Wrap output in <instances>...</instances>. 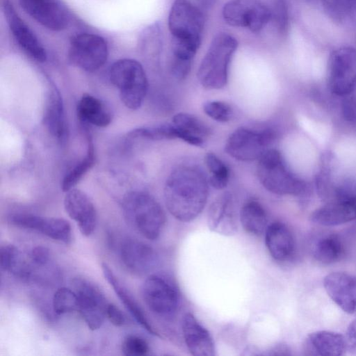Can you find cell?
<instances>
[{
	"instance_id": "cell-13",
	"label": "cell",
	"mask_w": 356,
	"mask_h": 356,
	"mask_svg": "<svg viewBox=\"0 0 356 356\" xmlns=\"http://www.w3.org/2000/svg\"><path fill=\"white\" fill-rule=\"evenodd\" d=\"M1 8L13 36L22 49L31 58L44 62L45 49L34 33L16 12L10 0H1Z\"/></svg>"
},
{
	"instance_id": "cell-2",
	"label": "cell",
	"mask_w": 356,
	"mask_h": 356,
	"mask_svg": "<svg viewBox=\"0 0 356 356\" xmlns=\"http://www.w3.org/2000/svg\"><path fill=\"white\" fill-rule=\"evenodd\" d=\"M124 216L137 232L149 240L157 239L165 224V215L160 204L151 195L142 191L127 193L122 203Z\"/></svg>"
},
{
	"instance_id": "cell-18",
	"label": "cell",
	"mask_w": 356,
	"mask_h": 356,
	"mask_svg": "<svg viewBox=\"0 0 356 356\" xmlns=\"http://www.w3.org/2000/svg\"><path fill=\"white\" fill-rule=\"evenodd\" d=\"M327 294L344 312H356V276L344 272H332L323 279Z\"/></svg>"
},
{
	"instance_id": "cell-10",
	"label": "cell",
	"mask_w": 356,
	"mask_h": 356,
	"mask_svg": "<svg viewBox=\"0 0 356 356\" xmlns=\"http://www.w3.org/2000/svg\"><path fill=\"white\" fill-rule=\"evenodd\" d=\"M108 55L107 43L102 36L88 33L72 38L68 58L75 66L87 72H93L102 67Z\"/></svg>"
},
{
	"instance_id": "cell-45",
	"label": "cell",
	"mask_w": 356,
	"mask_h": 356,
	"mask_svg": "<svg viewBox=\"0 0 356 356\" xmlns=\"http://www.w3.org/2000/svg\"><path fill=\"white\" fill-rule=\"evenodd\" d=\"M291 350L288 346L284 343H280L275 346L269 352L268 355H291Z\"/></svg>"
},
{
	"instance_id": "cell-37",
	"label": "cell",
	"mask_w": 356,
	"mask_h": 356,
	"mask_svg": "<svg viewBox=\"0 0 356 356\" xmlns=\"http://www.w3.org/2000/svg\"><path fill=\"white\" fill-rule=\"evenodd\" d=\"M203 110L211 119L220 122L229 121L233 116L232 107L228 104L220 101L206 102Z\"/></svg>"
},
{
	"instance_id": "cell-23",
	"label": "cell",
	"mask_w": 356,
	"mask_h": 356,
	"mask_svg": "<svg viewBox=\"0 0 356 356\" xmlns=\"http://www.w3.org/2000/svg\"><path fill=\"white\" fill-rule=\"evenodd\" d=\"M266 246L271 257L278 261H286L294 255L296 245L289 228L283 222H274L265 232Z\"/></svg>"
},
{
	"instance_id": "cell-39",
	"label": "cell",
	"mask_w": 356,
	"mask_h": 356,
	"mask_svg": "<svg viewBox=\"0 0 356 356\" xmlns=\"http://www.w3.org/2000/svg\"><path fill=\"white\" fill-rule=\"evenodd\" d=\"M44 217L24 213H13L9 216V222L14 226L39 232Z\"/></svg>"
},
{
	"instance_id": "cell-26",
	"label": "cell",
	"mask_w": 356,
	"mask_h": 356,
	"mask_svg": "<svg viewBox=\"0 0 356 356\" xmlns=\"http://www.w3.org/2000/svg\"><path fill=\"white\" fill-rule=\"evenodd\" d=\"M79 119L96 127H105L112 120L109 108L98 98L89 94H84L77 105Z\"/></svg>"
},
{
	"instance_id": "cell-29",
	"label": "cell",
	"mask_w": 356,
	"mask_h": 356,
	"mask_svg": "<svg viewBox=\"0 0 356 356\" xmlns=\"http://www.w3.org/2000/svg\"><path fill=\"white\" fill-rule=\"evenodd\" d=\"M0 266L2 270L24 280H29L32 273L19 250L12 244L1 246Z\"/></svg>"
},
{
	"instance_id": "cell-42",
	"label": "cell",
	"mask_w": 356,
	"mask_h": 356,
	"mask_svg": "<svg viewBox=\"0 0 356 356\" xmlns=\"http://www.w3.org/2000/svg\"><path fill=\"white\" fill-rule=\"evenodd\" d=\"M342 114L348 121L356 120V101L353 97L344 96L341 104Z\"/></svg>"
},
{
	"instance_id": "cell-16",
	"label": "cell",
	"mask_w": 356,
	"mask_h": 356,
	"mask_svg": "<svg viewBox=\"0 0 356 356\" xmlns=\"http://www.w3.org/2000/svg\"><path fill=\"white\" fill-rule=\"evenodd\" d=\"M120 254L124 266L138 275L151 272L159 262L158 255L151 246L134 238H127L122 241Z\"/></svg>"
},
{
	"instance_id": "cell-35",
	"label": "cell",
	"mask_w": 356,
	"mask_h": 356,
	"mask_svg": "<svg viewBox=\"0 0 356 356\" xmlns=\"http://www.w3.org/2000/svg\"><path fill=\"white\" fill-rule=\"evenodd\" d=\"M52 305L54 312L58 315L72 312L77 310V296L74 291L61 287L55 292Z\"/></svg>"
},
{
	"instance_id": "cell-46",
	"label": "cell",
	"mask_w": 356,
	"mask_h": 356,
	"mask_svg": "<svg viewBox=\"0 0 356 356\" xmlns=\"http://www.w3.org/2000/svg\"><path fill=\"white\" fill-rule=\"evenodd\" d=\"M199 3V8L202 10H209L215 4L216 0H197ZM203 11V10H202Z\"/></svg>"
},
{
	"instance_id": "cell-7",
	"label": "cell",
	"mask_w": 356,
	"mask_h": 356,
	"mask_svg": "<svg viewBox=\"0 0 356 356\" xmlns=\"http://www.w3.org/2000/svg\"><path fill=\"white\" fill-rule=\"evenodd\" d=\"M276 132L271 128L240 127L228 138L225 151L230 156L243 161L259 159L275 140Z\"/></svg>"
},
{
	"instance_id": "cell-5",
	"label": "cell",
	"mask_w": 356,
	"mask_h": 356,
	"mask_svg": "<svg viewBox=\"0 0 356 356\" xmlns=\"http://www.w3.org/2000/svg\"><path fill=\"white\" fill-rule=\"evenodd\" d=\"M110 79L120 90L121 101L131 110L138 108L146 95L147 79L143 66L137 60L123 58L110 69Z\"/></svg>"
},
{
	"instance_id": "cell-33",
	"label": "cell",
	"mask_w": 356,
	"mask_h": 356,
	"mask_svg": "<svg viewBox=\"0 0 356 356\" xmlns=\"http://www.w3.org/2000/svg\"><path fill=\"white\" fill-rule=\"evenodd\" d=\"M205 163L211 172L209 181L211 186L218 190L225 188L229 179V171L226 164L211 152L206 154Z\"/></svg>"
},
{
	"instance_id": "cell-22",
	"label": "cell",
	"mask_w": 356,
	"mask_h": 356,
	"mask_svg": "<svg viewBox=\"0 0 356 356\" xmlns=\"http://www.w3.org/2000/svg\"><path fill=\"white\" fill-rule=\"evenodd\" d=\"M42 120L52 136L60 142L66 140L68 128L63 102L58 90L54 86L47 90Z\"/></svg>"
},
{
	"instance_id": "cell-40",
	"label": "cell",
	"mask_w": 356,
	"mask_h": 356,
	"mask_svg": "<svg viewBox=\"0 0 356 356\" xmlns=\"http://www.w3.org/2000/svg\"><path fill=\"white\" fill-rule=\"evenodd\" d=\"M192 61L181 60L173 56L170 60V71L172 75L178 79H184L191 68Z\"/></svg>"
},
{
	"instance_id": "cell-17",
	"label": "cell",
	"mask_w": 356,
	"mask_h": 356,
	"mask_svg": "<svg viewBox=\"0 0 356 356\" xmlns=\"http://www.w3.org/2000/svg\"><path fill=\"white\" fill-rule=\"evenodd\" d=\"M24 11L46 29L60 31L66 28L68 17L55 0H19Z\"/></svg>"
},
{
	"instance_id": "cell-24",
	"label": "cell",
	"mask_w": 356,
	"mask_h": 356,
	"mask_svg": "<svg viewBox=\"0 0 356 356\" xmlns=\"http://www.w3.org/2000/svg\"><path fill=\"white\" fill-rule=\"evenodd\" d=\"M102 269L105 279L112 286L117 296L131 315L135 318L136 322L147 332L153 335L159 336L138 304L124 285L122 284L110 267L106 263H102Z\"/></svg>"
},
{
	"instance_id": "cell-1",
	"label": "cell",
	"mask_w": 356,
	"mask_h": 356,
	"mask_svg": "<svg viewBox=\"0 0 356 356\" xmlns=\"http://www.w3.org/2000/svg\"><path fill=\"white\" fill-rule=\"evenodd\" d=\"M208 195L206 177L193 165H181L173 170L163 191L168 210L181 222H190L199 216L207 204Z\"/></svg>"
},
{
	"instance_id": "cell-6",
	"label": "cell",
	"mask_w": 356,
	"mask_h": 356,
	"mask_svg": "<svg viewBox=\"0 0 356 356\" xmlns=\"http://www.w3.org/2000/svg\"><path fill=\"white\" fill-rule=\"evenodd\" d=\"M142 296L149 309L161 318L170 319L178 310L179 290L168 275H149L143 284Z\"/></svg>"
},
{
	"instance_id": "cell-44",
	"label": "cell",
	"mask_w": 356,
	"mask_h": 356,
	"mask_svg": "<svg viewBox=\"0 0 356 356\" xmlns=\"http://www.w3.org/2000/svg\"><path fill=\"white\" fill-rule=\"evenodd\" d=\"M344 339L346 351L356 354V317L349 324Z\"/></svg>"
},
{
	"instance_id": "cell-8",
	"label": "cell",
	"mask_w": 356,
	"mask_h": 356,
	"mask_svg": "<svg viewBox=\"0 0 356 356\" xmlns=\"http://www.w3.org/2000/svg\"><path fill=\"white\" fill-rule=\"evenodd\" d=\"M204 26L202 10L189 0H175L168 15L172 39L201 44Z\"/></svg>"
},
{
	"instance_id": "cell-31",
	"label": "cell",
	"mask_w": 356,
	"mask_h": 356,
	"mask_svg": "<svg viewBox=\"0 0 356 356\" xmlns=\"http://www.w3.org/2000/svg\"><path fill=\"white\" fill-rule=\"evenodd\" d=\"M321 6L334 22L346 24L356 21V0H323Z\"/></svg>"
},
{
	"instance_id": "cell-43",
	"label": "cell",
	"mask_w": 356,
	"mask_h": 356,
	"mask_svg": "<svg viewBox=\"0 0 356 356\" xmlns=\"http://www.w3.org/2000/svg\"><path fill=\"white\" fill-rule=\"evenodd\" d=\"M106 318L116 327H122L126 323V318L121 310L112 303H108L107 306Z\"/></svg>"
},
{
	"instance_id": "cell-34",
	"label": "cell",
	"mask_w": 356,
	"mask_h": 356,
	"mask_svg": "<svg viewBox=\"0 0 356 356\" xmlns=\"http://www.w3.org/2000/svg\"><path fill=\"white\" fill-rule=\"evenodd\" d=\"M132 138H143L152 140L178 138L175 127L172 124H163L155 127H140L129 133Z\"/></svg>"
},
{
	"instance_id": "cell-41",
	"label": "cell",
	"mask_w": 356,
	"mask_h": 356,
	"mask_svg": "<svg viewBox=\"0 0 356 356\" xmlns=\"http://www.w3.org/2000/svg\"><path fill=\"white\" fill-rule=\"evenodd\" d=\"M30 257L35 265L43 266L49 263L50 252L47 248L43 245H38L32 249Z\"/></svg>"
},
{
	"instance_id": "cell-15",
	"label": "cell",
	"mask_w": 356,
	"mask_h": 356,
	"mask_svg": "<svg viewBox=\"0 0 356 356\" xmlns=\"http://www.w3.org/2000/svg\"><path fill=\"white\" fill-rule=\"evenodd\" d=\"M64 207L83 236H89L93 233L97 225V212L92 202L83 191L74 188L67 191Z\"/></svg>"
},
{
	"instance_id": "cell-30",
	"label": "cell",
	"mask_w": 356,
	"mask_h": 356,
	"mask_svg": "<svg viewBox=\"0 0 356 356\" xmlns=\"http://www.w3.org/2000/svg\"><path fill=\"white\" fill-rule=\"evenodd\" d=\"M88 146L85 156L64 177L61 187L65 192L73 188L95 163V146L91 137L87 136Z\"/></svg>"
},
{
	"instance_id": "cell-20",
	"label": "cell",
	"mask_w": 356,
	"mask_h": 356,
	"mask_svg": "<svg viewBox=\"0 0 356 356\" xmlns=\"http://www.w3.org/2000/svg\"><path fill=\"white\" fill-rule=\"evenodd\" d=\"M207 222L209 229L219 234L232 236L236 233L237 218L229 193L222 194L211 204Z\"/></svg>"
},
{
	"instance_id": "cell-28",
	"label": "cell",
	"mask_w": 356,
	"mask_h": 356,
	"mask_svg": "<svg viewBox=\"0 0 356 356\" xmlns=\"http://www.w3.org/2000/svg\"><path fill=\"white\" fill-rule=\"evenodd\" d=\"M344 253L343 241L338 235L334 234L319 237L312 245L313 257L316 261L324 264L340 261Z\"/></svg>"
},
{
	"instance_id": "cell-38",
	"label": "cell",
	"mask_w": 356,
	"mask_h": 356,
	"mask_svg": "<svg viewBox=\"0 0 356 356\" xmlns=\"http://www.w3.org/2000/svg\"><path fill=\"white\" fill-rule=\"evenodd\" d=\"M122 350L127 356H145L148 354L149 347L144 339L131 334L124 339Z\"/></svg>"
},
{
	"instance_id": "cell-25",
	"label": "cell",
	"mask_w": 356,
	"mask_h": 356,
	"mask_svg": "<svg viewBox=\"0 0 356 356\" xmlns=\"http://www.w3.org/2000/svg\"><path fill=\"white\" fill-rule=\"evenodd\" d=\"M178 138L195 146L202 147L210 134L209 128L195 116L179 113L172 118Z\"/></svg>"
},
{
	"instance_id": "cell-3",
	"label": "cell",
	"mask_w": 356,
	"mask_h": 356,
	"mask_svg": "<svg viewBox=\"0 0 356 356\" xmlns=\"http://www.w3.org/2000/svg\"><path fill=\"white\" fill-rule=\"evenodd\" d=\"M238 47V41L227 33L213 38L199 67L197 76L200 84L209 90L220 89L228 79L229 66Z\"/></svg>"
},
{
	"instance_id": "cell-27",
	"label": "cell",
	"mask_w": 356,
	"mask_h": 356,
	"mask_svg": "<svg viewBox=\"0 0 356 356\" xmlns=\"http://www.w3.org/2000/svg\"><path fill=\"white\" fill-rule=\"evenodd\" d=\"M239 218L245 232L252 235L262 234L268 226L266 211L262 204L254 200H248L242 206Z\"/></svg>"
},
{
	"instance_id": "cell-9",
	"label": "cell",
	"mask_w": 356,
	"mask_h": 356,
	"mask_svg": "<svg viewBox=\"0 0 356 356\" xmlns=\"http://www.w3.org/2000/svg\"><path fill=\"white\" fill-rule=\"evenodd\" d=\"M327 83L331 92L341 97L356 88V49L342 47L332 52L327 63Z\"/></svg>"
},
{
	"instance_id": "cell-14",
	"label": "cell",
	"mask_w": 356,
	"mask_h": 356,
	"mask_svg": "<svg viewBox=\"0 0 356 356\" xmlns=\"http://www.w3.org/2000/svg\"><path fill=\"white\" fill-rule=\"evenodd\" d=\"M356 220V194L337 197L314 210L310 220L316 225L331 227Z\"/></svg>"
},
{
	"instance_id": "cell-12",
	"label": "cell",
	"mask_w": 356,
	"mask_h": 356,
	"mask_svg": "<svg viewBox=\"0 0 356 356\" xmlns=\"http://www.w3.org/2000/svg\"><path fill=\"white\" fill-rule=\"evenodd\" d=\"M225 22L234 27L261 31L271 20V10L259 0H230L222 8Z\"/></svg>"
},
{
	"instance_id": "cell-32",
	"label": "cell",
	"mask_w": 356,
	"mask_h": 356,
	"mask_svg": "<svg viewBox=\"0 0 356 356\" xmlns=\"http://www.w3.org/2000/svg\"><path fill=\"white\" fill-rule=\"evenodd\" d=\"M39 232L65 244H69L72 238L70 224L60 218H44Z\"/></svg>"
},
{
	"instance_id": "cell-36",
	"label": "cell",
	"mask_w": 356,
	"mask_h": 356,
	"mask_svg": "<svg viewBox=\"0 0 356 356\" xmlns=\"http://www.w3.org/2000/svg\"><path fill=\"white\" fill-rule=\"evenodd\" d=\"M271 10V20L277 32L281 35H286L289 29V17L286 0H274Z\"/></svg>"
},
{
	"instance_id": "cell-11",
	"label": "cell",
	"mask_w": 356,
	"mask_h": 356,
	"mask_svg": "<svg viewBox=\"0 0 356 356\" xmlns=\"http://www.w3.org/2000/svg\"><path fill=\"white\" fill-rule=\"evenodd\" d=\"M72 286L77 296V311L89 329L101 327L106 317L108 302L100 289L90 280L76 277Z\"/></svg>"
},
{
	"instance_id": "cell-47",
	"label": "cell",
	"mask_w": 356,
	"mask_h": 356,
	"mask_svg": "<svg viewBox=\"0 0 356 356\" xmlns=\"http://www.w3.org/2000/svg\"><path fill=\"white\" fill-rule=\"evenodd\" d=\"M304 1L307 3H312V4H316V5L318 4V5L321 6V3L323 0H304Z\"/></svg>"
},
{
	"instance_id": "cell-21",
	"label": "cell",
	"mask_w": 356,
	"mask_h": 356,
	"mask_svg": "<svg viewBox=\"0 0 356 356\" xmlns=\"http://www.w3.org/2000/svg\"><path fill=\"white\" fill-rule=\"evenodd\" d=\"M302 349L305 355L314 356H339L346 351L344 336L327 330L309 334L304 340Z\"/></svg>"
},
{
	"instance_id": "cell-19",
	"label": "cell",
	"mask_w": 356,
	"mask_h": 356,
	"mask_svg": "<svg viewBox=\"0 0 356 356\" xmlns=\"http://www.w3.org/2000/svg\"><path fill=\"white\" fill-rule=\"evenodd\" d=\"M181 331L188 350L194 356H213L215 346L208 332L191 314H185L181 319Z\"/></svg>"
},
{
	"instance_id": "cell-4",
	"label": "cell",
	"mask_w": 356,
	"mask_h": 356,
	"mask_svg": "<svg viewBox=\"0 0 356 356\" xmlns=\"http://www.w3.org/2000/svg\"><path fill=\"white\" fill-rule=\"evenodd\" d=\"M257 176L269 192L280 195H300L305 191L304 181L287 168L279 151L268 149L258 161Z\"/></svg>"
}]
</instances>
